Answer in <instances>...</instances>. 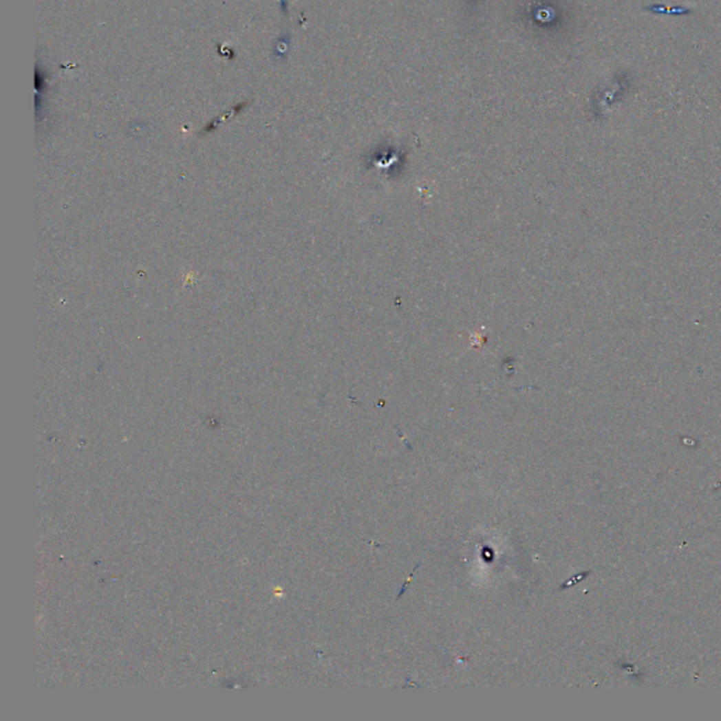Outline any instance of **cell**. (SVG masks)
<instances>
[{
    "instance_id": "cell-1",
    "label": "cell",
    "mask_w": 721,
    "mask_h": 721,
    "mask_svg": "<svg viewBox=\"0 0 721 721\" xmlns=\"http://www.w3.org/2000/svg\"><path fill=\"white\" fill-rule=\"evenodd\" d=\"M647 10H652L654 13H663V14H672V16H679V14H686L690 12V9H685V8H664V6H648Z\"/></svg>"
},
{
    "instance_id": "cell-2",
    "label": "cell",
    "mask_w": 721,
    "mask_h": 721,
    "mask_svg": "<svg viewBox=\"0 0 721 721\" xmlns=\"http://www.w3.org/2000/svg\"><path fill=\"white\" fill-rule=\"evenodd\" d=\"M281 9H282V12H283L285 14L288 13V12H286V10H288V5H286V0H281Z\"/></svg>"
},
{
    "instance_id": "cell-3",
    "label": "cell",
    "mask_w": 721,
    "mask_h": 721,
    "mask_svg": "<svg viewBox=\"0 0 721 721\" xmlns=\"http://www.w3.org/2000/svg\"><path fill=\"white\" fill-rule=\"evenodd\" d=\"M471 2H473V0H468V3H471Z\"/></svg>"
}]
</instances>
